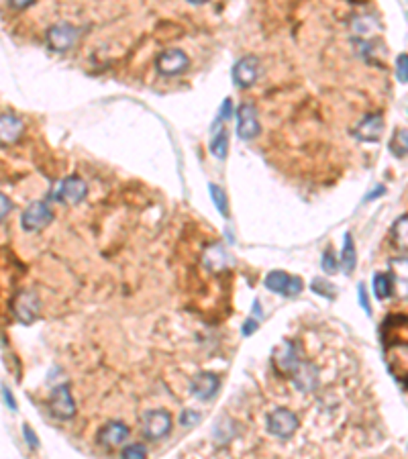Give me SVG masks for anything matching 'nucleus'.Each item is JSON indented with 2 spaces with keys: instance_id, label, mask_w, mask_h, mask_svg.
I'll return each mask as SVG.
<instances>
[{
  "instance_id": "2f4dec72",
  "label": "nucleus",
  "mask_w": 408,
  "mask_h": 459,
  "mask_svg": "<svg viewBox=\"0 0 408 459\" xmlns=\"http://www.w3.org/2000/svg\"><path fill=\"white\" fill-rule=\"evenodd\" d=\"M358 292H360L361 309H363V311H365L367 314H372V306H370V300H367V294H365V286L360 284V286H358Z\"/></svg>"
},
{
  "instance_id": "6ab92c4d",
  "label": "nucleus",
  "mask_w": 408,
  "mask_h": 459,
  "mask_svg": "<svg viewBox=\"0 0 408 459\" xmlns=\"http://www.w3.org/2000/svg\"><path fill=\"white\" fill-rule=\"evenodd\" d=\"M292 378H294L296 388L302 392H311L312 388L316 386V369L311 363H300L296 367V372L292 374Z\"/></svg>"
},
{
  "instance_id": "f3484780",
  "label": "nucleus",
  "mask_w": 408,
  "mask_h": 459,
  "mask_svg": "<svg viewBox=\"0 0 408 459\" xmlns=\"http://www.w3.org/2000/svg\"><path fill=\"white\" fill-rule=\"evenodd\" d=\"M229 262H231V255L227 253V249L223 245L215 243V245H209L204 249V255H202L204 267H209L213 271H218V269H225V267L229 266Z\"/></svg>"
},
{
  "instance_id": "473e14b6",
  "label": "nucleus",
  "mask_w": 408,
  "mask_h": 459,
  "mask_svg": "<svg viewBox=\"0 0 408 459\" xmlns=\"http://www.w3.org/2000/svg\"><path fill=\"white\" fill-rule=\"evenodd\" d=\"M2 398H4V402L8 404L10 411H17V402H15V398H13V394H10L8 386H2Z\"/></svg>"
},
{
  "instance_id": "dca6fc26",
  "label": "nucleus",
  "mask_w": 408,
  "mask_h": 459,
  "mask_svg": "<svg viewBox=\"0 0 408 459\" xmlns=\"http://www.w3.org/2000/svg\"><path fill=\"white\" fill-rule=\"evenodd\" d=\"M218 386H220L218 376H216V374H211V372H202V374L194 376L192 382H190V390H192V394L198 400H211V398H215V394L218 392Z\"/></svg>"
},
{
  "instance_id": "cd10ccee",
  "label": "nucleus",
  "mask_w": 408,
  "mask_h": 459,
  "mask_svg": "<svg viewBox=\"0 0 408 459\" xmlns=\"http://www.w3.org/2000/svg\"><path fill=\"white\" fill-rule=\"evenodd\" d=\"M396 78H398V82L408 84V55L407 53L398 55V59H396Z\"/></svg>"
},
{
  "instance_id": "7c9ffc66",
  "label": "nucleus",
  "mask_w": 408,
  "mask_h": 459,
  "mask_svg": "<svg viewBox=\"0 0 408 459\" xmlns=\"http://www.w3.org/2000/svg\"><path fill=\"white\" fill-rule=\"evenodd\" d=\"M23 435L24 439H27V443H29V447H31V449H37V445H39V443H37V435L33 433V429H31L29 425H24L23 427Z\"/></svg>"
},
{
  "instance_id": "393cba45",
  "label": "nucleus",
  "mask_w": 408,
  "mask_h": 459,
  "mask_svg": "<svg viewBox=\"0 0 408 459\" xmlns=\"http://www.w3.org/2000/svg\"><path fill=\"white\" fill-rule=\"evenodd\" d=\"M209 190L213 194V202H215L216 211H218L223 217H229V204H227V196H225V192H223L218 186H215V184H211Z\"/></svg>"
},
{
  "instance_id": "4be33fe9",
  "label": "nucleus",
  "mask_w": 408,
  "mask_h": 459,
  "mask_svg": "<svg viewBox=\"0 0 408 459\" xmlns=\"http://www.w3.org/2000/svg\"><path fill=\"white\" fill-rule=\"evenodd\" d=\"M390 151L396 155V157H405L408 155V131L405 129H398L392 139H390Z\"/></svg>"
},
{
  "instance_id": "aec40b11",
  "label": "nucleus",
  "mask_w": 408,
  "mask_h": 459,
  "mask_svg": "<svg viewBox=\"0 0 408 459\" xmlns=\"http://www.w3.org/2000/svg\"><path fill=\"white\" fill-rule=\"evenodd\" d=\"M392 241L408 251V217H400L392 225Z\"/></svg>"
},
{
  "instance_id": "423d86ee",
  "label": "nucleus",
  "mask_w": 408,
  "mask_h": 459,
  "mask_svg": "<svg viewBox=\"0 0 408 459\" xmlns=\"http://www.w3.org/2000/svg\"><path fill=\"white\" fill-rule=\"evenodd\" d=\"M51 220H53V211L49 209L48 202H41V200H37V202L29 204V209H27V211L23 213V217H21V225H23L24 231H29V233H35V231H41V229H45Z\"/></svg>"
},
{
  "instance_id": "ddd939ff",
  "label": "nucleus",
  "mask_w": 408,
  "mask_h": 459,
  "mask_svg": "<svg viewBox=\"0 0 408 459\" xmlns=\"http://www.w3.org/2000/svg\"><path fill=\"white\" fill-rule=\"evenodd\" d=\"M260 133V119L258 111L251 104H241L237 111V135L241 139H253Z\"/></svg>"
},
{
  "instance_id": "5701e85b",
  "label": "nucleus",
  "mask_w": 408,
  "mask_h": 459,
  "mask_svg": "<svg viewBox=\"0 0 408 459\" xmlns=\"http://www.w3.org/2000/svg\"><path fill=\"white\" fill-rule=\"evenodd\" d=\"M341 266L345 274H351L356 269V247L351 235H345V247H343V255H341Z\"/></svg>"
},
{
  "instance_id": "9b49d317",
  "label": "nucleus",
  "mask_w": 408,
  "mask_h": 459,
  "mask_svg": "<svg viewBox=\"0 0 408 459\" xmlns=\"http://www.w3.org/2000/svg\"><path fill=\"white\" fill-rule=\"evenodd\" d=\"M260 76V59L255 55H243L233 68V80L239 88H249Z\"/></svg>"
},
{
  "instance_id": "bb28decb",
  "label": "nucleus",
  "mask_w": 408,
  "mask_h": 459,
  "mask_svg": "<svg viewBox=\"0 0 408 459\" xmlns=\"http://www.w3.org/2000/svg\"><path fill=\"white\" fill-rule=\"evenodd\" d=\"M321 267H323L325 274H335L337 269H339V260H337L335 253H333L331 249H327V251L323 253V257H321Z\"/></svg>"
},
{
  "instance_id": "f03ea898",
  "label": "nucleus",
  "mask_w": 408,
  "mask_h": 459,
  "mask_svg": "<svg viewBox=\"0 0 408 459\" xmlns=\"http://www.w3.org/2000/svg\"><path fill=\"white\" fill-rule=\"evenodd\" d=\"M86 192H88L86 182L78 176H70L55 184V188L51 190V198L62 200L66 204H80L86 198Z\"/></svg>"
},
{
  "instance_id": "58836bf2",
  "label": "nucleus",
  "mask_w": 408,
  "mask_h": 459,
  "mask_svg": "<svg viewBox=\"0 0 408 459\" xmlns=\"http://www.w3.org/2000/svg\"><path fill=\"white\" fill-rule=\"evenodd\" d=\"M188 2H192V4H204V2H209V0H188Z\"/></svg>"
},
{
  "instance_id": "9d476101",
  "label": "nucleus",
  "mask_w": 408,
  "mask_h": 459,
  "mask_svg": "<svg viewBox=\"0 0 408 459\" xmlns=\"http://www.w3.org/2000/svg\"><path fill=\"white\" fill-rule=\"evenodd\" d=\"M388 276L392 280V292L398 298H408V257H392L388 264Z\"/></svg>"
},
{
  "instance_id": "c9c22d12",
  "label": "nucleus",
  "mask_w": 408,
  "mask_h": 459,
  "mask_svg": "<svg viewBox=\"0 0 408 459\" xmlns=\"http://www.w3.org/2000/svg\"><path fill=\"white\" fill-rule=\"evenodd\" d=\"M10 2V6H15V8H27V6H31L35 0H8Z\"/></svg>"
},
{
  "instance_id": "e433bc0d",
  "label": "nucleus",
  "mask_w": 408,
  "mask_h": 459,
  "mask_svg": "<svg viewBox=\"0 0 408 459\" xmlns=\"http://www.w3.org/2000/svg\"><path fill=\"white\" fill-rule=\"evenodd\" d=\"M0 200H2V218H6L8 211H10V202H8V198H6L4 194L0 196Z\"/></svg>"
},
{
  "instance_id": "0eeeda50",
  "label": "nucleus",
  "mask_w": 408,
  "mask_h": 459,
  "mask_svg": "<svg viewBox=\"0 0 408 459\" xmlns=\"http://www.w3.org/2000/svg\"><path fill=\"white\" fill-rule=\"evenodd\" d=\"M49 409L53 412V416L62 418V421H70L76 414V402L70 392V384H62L51 390L49 396Z\"/></svg>"
},
{
  "instance_id": "20e7f679",
  "label": "nucleus",
  "mask_w": 408,
  "mask_h": 459,
  "mask_svg": "<svg viewBox=\"0 0 408 459\" xmlns=\"http://www.w3.org/2000/svg\"><path fill=\"white\" fill-rule=\"evenodd\" d=\"M298 429V416L288 409H276L267 416V431L274 437L288 439Z\"/></svg>"
},
{
  "instance_id": "4c0bfd02",
  "label": "nucleus",
  "mask_w": 408,
  "mask_h": 459,
  "mask_svg": "<svg viewBox=\"0 0 408 459\" xmlns=\"http://www.w3.org/2000/svg\"><path fill=\"white\" fill-rule=\"evenodd\" d=\"M382 192H386V188H378L376 192H372L370 196H367V200H374V198H378V194H382Z\"/></svg>"
},
{
  "instance_id": "39448f33",
  "label": "nucleus",
  "mask_w": 408,
  "mask_h": 459,
  "mask_svg": "<svg viewBox=\"0 0 408 459\" xmlns=\"http://www.w3.org/2000/svg\"><path fill=\"white\" fill-rule=\"evenodd\" d=\"M80 39V29L70 23L53 24L48 31V45L53 51H68Z\"/></svg>"
},
{
  "instance_id": "b1692460",
  "label": "nucleus",
  "mask_w": 408,
  "mask_h": 459,
  "mask_svg": "<svg viewBox=\"0 0 408 459\" xmlns=\"http://www.w3.org/2000/svg\"><path fill=\"white\" fill-rule=\"evenodd\" d=\"M374 294H376L378 300H384L390 294H394V292H392V280H390L388 271L374 276Z\"/></svg>"
},
{
  "instance_id": "f8f14e48",
  "label": "nucleus",
  "mask_w": 408,
  "mask_h": 459,
  "mask_svg": "<svg viewBox=\"0 0 408 459\" xmlns=\"http://www.w3.org/2000/svg\"><path fill=\"white\" fill-rule=\"evenodd\" d=\"M272 363L276 367L278 374L286 376V374H294L296 367L300 365V360H298V353H296V347L290 343V341H284L280 347L274 349V355H272Z\"/></svg>"
},
{
  "instance_id": "2eb2a0df",
  "label": "nucleus",
  "mask_w": 408,
  "mask_h": 459,
  "mask_svg": "<svg viewBox=\"0 0 408 459\" xmlns=\"http://www.w3.org/2000/svg\"><path fill=\"white\" fill-rule=\"evenodd\" d=\"M127 437H129V427L125 425V423H119V421H111V423H106L100 431H98V443L102 445V447H119L122 445L125 441H127Z\"/></svg>"
},
{
  "instance_id": "72a5a7b5",
  "label": "nucleus",
  "mask_w": 408,
  "mask_h": 459,
  "mask_svg": "<svg viewBox=\"0 0 408 459\" xmlns=\"http://www.w3.org/2000/svg\"><path fill=\"white\" fill-rule=\"evenodd\" d=\"M258 331V320L255 318H249V320H245V325H243V335L245 337H249L251 333H255Z\"/></svg>"
},
{
  "instance_id": "f257e3e1",
  "label": "nucleus",
  "mask_w": 408,
  "mask_h": 459,
  "mask_svg": "<svg viewBox=\"0 0 408 459\" xmlns=\"http://www.w3.org/2000/svg\"><path fill=\"white\" fill-rule=\"evenodd\" d=\"M171 429V416L168 411H147L141 416V433L149 441H157L166 437Z\"/></svg>"
},
{
  "instance_id": "1a4fd4ad",
  "label": "nucleus",
  "mask_w": 408,
  "mask_h": 459,
  "mask_svg": "<svg viewBox=\"0 0 408 459\" xmlns=\"http://www.w3.org/2000/svg\"><path fill=\"white\" fill-rule=\"evenodd\" d=\"M155 68L162 76H178L188 68V57L182 49H166L160 53Z\"/></svg>"
},
{
  "instance_id": "4468645a",
  "label": "nucleus",
  "mask_w": 408,
  "mask_h": 459,
  "mask_svg": "<svg viewBox=\"0 0 408 459\" xmlns=\"http://www.w3.org/2000/svg\"><path fill=\"white\" fill-rule=\"evenodd\" d=\"M384 133V117L382 115H370L365 117L363 121L356 127L353 135L363 141V143H374V141H380Z\"/></svg>"
},
{
  "instance_id": "7ed1b4c3",
  "label": "nucleus",
  "mask_w": 408,
  "mask_h": 459,
  "mask_svg": "<svg viewBox=\"0 0 408 459\" xmlns=\"http://www.w3.org/2000/svg\"><path fill=\"white\" fill-rule=\"evenodd\" d=\"M10 311L15 314V318L23 325L35 323V318L39 316V298L31 290L19 292L13 302H10Z\"/></svg>"
},
{
  "instance_id": "a878e982",
  "label": "nucleus",
  "mask_w": 408,
  "mask_h": 459,
  "mask_svg": "<svg viewBox=\"0 0 408 459\" xmlns=\"http://www.w3.org/2000/svg\"><path fill=\"white\" fill-rule=\"evenodd\" d=\"M312 290L318 292V294H321V296H325V298H331V300L335 298V294H337L335 286H333L331 282L323 280V278H318V280H314V282H312Z\"/></svg>"
},
{
  "instance_id": "a211bd4d",
  "label": "nucleus",
  "mask_w": 408,
  "mask_h": 459,
  "mask_svg": "<svg viewBox=\"0 0 408 459\" xmlns=\"http://www.w3.org/2000/svg\"><path fill=\"white\" fill-rule=\"evenodd\" d=\"M21 131H23V122L19 121L15 115H8V113L2 115V119H0V139H2V146L17 141Z\"/></svg>"
},
{
  "instance_id": "412c9836",
  "label": "nucleus",
  "mask_w": 408,
  "mask_h": 459,
  "mask_svg": "<svg viewBox=\"0 0 408 459\" xmlns=\"http://www.w3.org/2000/svg\"><path fill=\"white\" fill-rule=\"evenodd\" d=\"M227 147H229V139H227V131L220 127V129H215L213 133V141H211V151L213 155L218 157V160H225L227 155Z\"/></svg>"
},
{
  "instance_id": "c85d7f7f",
  "label": "nucleus",
  "mask_w": 408,
  "mask_h": 459,
  "mask_svg": "<svg viewBox=\"0 0 408 459\" xmlns=\"http://www.w3.org/2000/svg\"><path fill=\"white\" fill-rule=\"evenodd\" d=\"M147 456V451H145L143 445H129V447H125L122 449V458H145Z\"/></svg>"
},
{
  "instance_id": "c756f323",
  "label": "nucleus",
  "mask_w": 408,
  "mask_h": 459,
  "mask_svg": "<svg viewBox=\"0 0 408 459\" xmlns=\"http://www.w3.org/2000/svg\"><path fill=\"white\" fill-rule=\"evenodd\" d=\"M200 421V414L198 412H182V416H180V423L184 425V427H192V425H196Z\"/></svg>"
},
{
  "instance_id": "6e6552de",
  "label": "nucleus",
  "mask_w": 408,
  "mask_h": 459,
  "mask_svg": "<svg viewBox=\"0 0 408 459\" xmlns=\"http://www.w3.org/2000/svg\"><path fill=\"white\" fill-rule=\"evenodd\" d=\"M265 288L282 296H296L302 292V280L298 276H290L286 271H269L265 276Z\"/></svg>"
},
{
  "instance_id": "f704fd0d",
  "label": "nucleus",
  "mask_w": 408,
  "mask_h": 459,
  "mask_svg": "<svg viewBox=\"0 0 408 459\" xmlns=\"http://www.w3.org/2000/svg\"><path fill=\"white\" fill-rule=\"evenodd\" d=\"M231 106H233V104H231V100L227 98V100L223 102V108H220V117H218V119H223V121L229 119V117H231Z\"/></svg>"
}]
</instances>
